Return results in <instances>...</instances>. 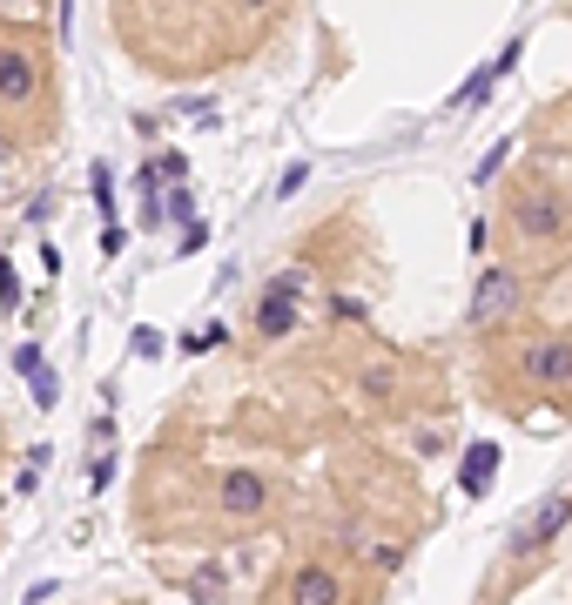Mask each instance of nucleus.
<instances>
[{
    "label": "nucleus",
    "mask_w": 572,
    "mask_h": 605,
    "mask_svg": "<svg viewBox=\"0 0 572 605\" xmlns=\"http://www.w3.org/2000/svg\"><path fill=\"white\" fill-rule=\"evenodd\" d=\"M135 356H162V330H135Z\"/></svg>",
    "instance_id": "obj_20"
},
{
    "label": "nucleus",
    "mask_w": 572,
    "mask_h": 605,
    "mask_svg": "<svg viewBox=\"0 0 572 605\" xmlns=\"http://www.w3.org/2000/svg\"><path fill=\"white\" fill-rule=\"evenodd\" d=\"M296 297H303V269H277L263 303H256V337H270V343L290 337L296 330Z\"/></svg>",
    "instance_id": "obj_5"
},
{
    "label": "nucleus",
    "mask_w": 572,
    "mask_h": 605,
    "mask_svg": "<svg viewBox=\"0 0 572 605\" xmlns=\"http://www.w3.org/2000/svg\"><path fill=\"white\" fill-rule=\"evenodd\" d=\"M491 477H499V444H472L465 464H458V484H465L472 498H485V492H491Z\"/></svg>",
    "instance_id": "obj_9"
},
{
    "label": "nucleus",
    "mask_w": 572,
    "mask_h": 605,
    "mask_svg": "<svg viewBox=\"0 0 572 605\" xmlns=\"http://www.w3.org/2000/svg\"><path fill=\"white\" fill-rule=\"evenodd\" d=\"M41 363H48V356L34 350V343H21V350H14V371H21V377H34V371H41Z\"/></svg>",
    "instance_id": "obj_18"
},
{
    "label": "nucleus",
    "mask_w": 572,
    "mask_h": 605,
    "mask_svg": "<svg viewBox=\"0 0 572 605\" xmlns=\"http://www.w3.org/2000/svg\"><path fill=\"white\" fill-rule=\"evenodd\" d=\"M283 598H296V605H337V598H351V585H343L330 565H296V572L283 579Z\"/></svg>",
    "instance_id": "obj_8"
},
{
    "label": "nucleus",
    "mask_w": 572,
    "mask_h": 605,
    "mask_svg": "<svg viewBox=\"0 0 572 605\" xmlns=\"http://www.w3.org/2000/svg\"><path fill=\"white\" fill-rule=\"evenodd\" d=\"M21 303V282H14V263H0V310Z\"/></svg>",
    "instance_id": "obj_17"
},
{
    "label": "nucleus",
    "mask_w": 572,
    "mask_h": 605,
    "mask_svg": "<svg viewBox=\"0 0 572 605\" xmlns=\"http://www.w3.org/2000/svg\"><path fill=\"white\" fill-rule=\"evenodd\" d=\"M519 377H525L532 390H546V397H572V337L552 330V337H539V343H525Z\"/></svg>",
    "instance_id": "obj_4"
},
{
    "label": "nucleus",
    "mask_w": 572,
    "mask_h": 605,
    "mask_svg": "<svg viewBox=\"0 0 572 605\" xmlns=\"http://www.w3.org/2000/svg\"><path fill=\"white\" fill-rule=\"evenodd\" d=\"M357 390L370 403H391L398 397V363H370V371H357Z\"/></svg>",
    "instance_id": "obj_11"
},
{
    "label": "nucleus",
    "mask_w": 572,
    "mask_h": 605,
    "mask_svg": "<svg viewBox=\"0 0 572 605\" xmlns=\"http://www.w3.org/2000/svg\"><path fill=\"white\" fill-rule=\"evenodd\" d=\"M519 310H525V276H519V269H506V263H491V269H478V282H472L465 330L491 337V330H506Z\"/></svg>",
    "instance_id": "obj_3"
},
{
    "label": "nucleus",
    "mask_w": 572,
    "mask_h": 605,
    "mask_svg": "<svg viewBox=\"0 0 572 605\" xmlns=\"http://www.w3.org/2000/svg\"><path fill=\"white\" fill-rule=\"evenodd\" d=\"M114 484V458H88V492H108Z\"/></svg>",
    "instance_id": "obj_15"
},
{
    "label": "nucleus",
    "mask_w": 572,
    "mask_h": 605,
    "mask_svg": "<svg viewBox=\"0 0 572 605\" xmlns=\"http://www.w3.org/2000/svg\"><path fill=\"white\" fill-rule=\"evenodd\" d=\"M48 216H54V195H34V202H27V222H34V229H41Z\"/></svg>",
    "instance_id": "obj_21"
},
{
    "label": "nucleus",
    "mask_w": 572,
    "mask_h": 605,
    "mask_svg": "<svg viewBox=\"0 0 572 605\" xmlns=\"http://www.w3.org/2000/svg\"><path fill=\"white\" fill-rule=\"evenodd\" d=\"M506 235L519 242V250H559V242L572 235V195L546 176H532L519 189H506Z\"/></svg>",
    "instance_id": "obj_2"
},
{
    "label": "nucleus",
    "mask_w": 572,
    "mask_h": 605,
    "mask_svg": "<svg viewBox=\"0 0 572 605\" xmlns=\"http://www.w3.org/2000/svg\"><path fill=\"white\" fill-rule=\"evenodd\" d=\"M222 14H236L250 34H263V27H270V21L283 14V0H222Z\"/></svg>",
    "instance_id": "obj_10"
},
{
    "label": "nucleus",
    "mask_w": 572,
    "mask_h": 605,
    "mask_svg": "<svg viewBox=\"0 0 572 605\" xmlns=\"http://www.w3.org/2000/svg\"><path fill=\"white\" fill-rule=\"evenodd\" d=\"M54 135V48L41 27L0 21V142L34 148Z\"/></svg>",
    "instance_id": "obj_1"
},
{
    "label": "nucleus",
    "mask_w": 572,
    "mask_h": 605,
    "mask_svg": "<svg viewBox=\"0 0 572 605\" xmlns=\"http://www.w3.org/2000/svg\"><path fill=\"white\" fill-rule=\"evenodd\" d=\"M506 155H512V142H491V148L478 155V169H472V182H491V176L506 169Z\"/></svg>",
    "instance_id": "obj_13"
},
{
    "label": "nucleus",
    "mask_w": 572,
    "mask_h": 605,
    "mask_svg": "<svg viewBox=\"0 0 572 605\" xmlns=\"http://www.w3.org/2000/svg\"><path fill=\"white\" fill-rule=\"evenodd\" d=\"M88 189H95V209H101V216H114V176L101 169V161H95V176H88Z\"/></svg>",
    "instance_id": "obj_14"
},
{
    "label": "nucleus",
    "mask_w": 572,
    "mask_h": 605,
    "mask_svg": "<svg viewBox=\"0 0 572 605\" xmlns=\"http://www.w3.org/2000/svg\"><path fill=\"white\" fill-rule=\"evenodd\" d=\"M27 390H34V403H41V411H54V403H61V377L48 371V363H41V371L27 377Z\"/></svg>",
    "instance_id": "obj_12"
},
{
    "label": "nucleus",
    "mask_w": 572,
    "mask_h": 605,
    "mask_svg": "<svg viewBox=\"0 0 572 605\" xmlns=\"http://www.w3.org/2000/svg\"><path fill=\"white\" fill-rule=\"evenodd\" d=\"M565 524H572V492H559V498H546L539 511H532L519 532H512V552H546V545L565 532Z\"/></svg>",
    "instance_id": "obj_7"
},
{
    "label": "nucleus",
    "mask_w": 572,
    "mask_h": 605,
    "mask_svg": "<svg viewBox=\"0 0 572 605\" xmlns=\"http://www.w3.org/2000/svg\"><path fill=\"white\" fill-rule=\"evenodd\" d=\"M216 343H222L216 323H209V330H196V337H182V350H196V356H203V350H216Z\"/></svg>",
    "instance_id": "obj_19"
},
{
    "label": "nucleus",
    "mask_w": 572,
    "mask_h": 605,
    "mask_svg": "<svg viewBox=\"0 0 572 605\" xmlns=\"http://www.w3.org/2000/svg\"><path fill=\"white\" fill-rule=\"evenodd\" d=\"M303 182H311V161H290V169H283V182H277V195H296Z\"/></svg>",
    "instance_id": "obj_16"
},
{
    "label": "nucleus",
    "mask_w": 572,
    "mask_h": 605,
    "mask_svg": "<svg viewBox=\"0 0 572 605\" xmlns=\"http://www.w3.org/2000/svg\"><path fill=\"white\" fill-rule=\"evenodd\" d=\"M216 511L222 518H263V511H270V477H263V471H222Z\"/></svg>",
    "instance_id": "obj_6"
}]
</instances>
